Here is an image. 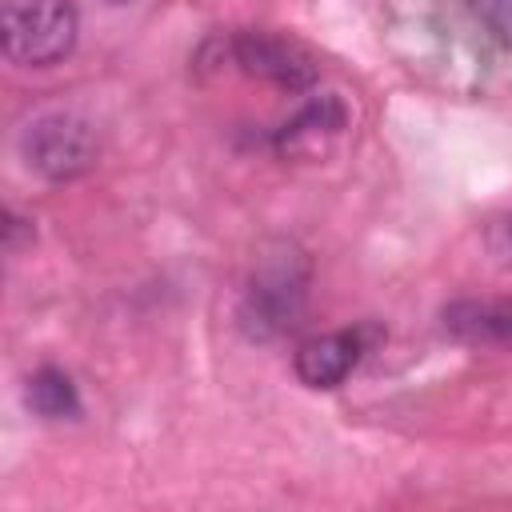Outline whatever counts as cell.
Segmentation results:
<instances>
[{
    "instance_id": "30bf717a",
    "label": "cell",
    "mask_w": 512,
    "mask_h": 512,
    "mask_svg": "<svg viewBox=\"0 0 512 512\" xmlns=\"http://www.w3.org/2000/svg\"><path fill=\"white\" fill-rule=\"evenodd\" d=\"M488 252H492L500 264L512 268V212L488 224Z\"/></svg>"
},
{
    "instance_id": "ba28073f",
    "label": "cell",
    "mask_w": 512,
    "mask_h": 512,
    "mask_svg": "<svg viewBox=\"0 0 512 512\" xmlns=\"http://www.w3.org/2000/svg\"><path fill=\"white\" fill-rule=\"evenodd\" d=\"M24 400L36 416L44 420H72L80 412V396H76V384L68 372L60 368H40L36 376H28V388H24Z\"/></svg>"
},
{
    "instance_id": "3957f363",
    "label": "cell",
    "mask_w": 512,
    "mask_h": 512,
    "mask_svg": "<svg viewBox=\"0 0 512 512\" xmlns=\"http://www.w3.org/2000/svg\"><path fill=\"white\" fill-rule=\"evenodd\" d=\"M20 156L44 180H72L96 160V132L76 112H44L20 132Z\"/></svg>"
},
{
    "instance_id": "52a82bcc",
    "label": "cell",
    "mask_w": 512,
    "mask_h": 512,
    "mask_svg": "<svg viewBox=\"0 0 512 512\" xmlns=\"http://www.w3.org/2000/svg\"><path fill=\"white\" fill-rule=\"evenodd\" d=\"M344 124H348L344 104L336 96H320L292 124H284V132H280L276 144L284 152H296V156H316V152L328 148V140H336L344 132Z\"/></svg>"
},
{
    "instance_id": "8992f818",
    "label": "cell",
    "mask_w": 512,
    "mask_h": 512,
    "mask_svg": "<svg viewBox=\"0 0 512 512\" xmlns=\"http://www.w3.org/2000/svg\"><path fill=\"white\" fill-rule=\"evenodd\" d=\"M444 328L468 344H512V296L456 300L444 308Z\"/></svg>"
},
{
    "instance_id": "8fae6325",
    "label": "cell",
    "mask_w": 512,
    "mask_h": 512,
    "mask_svg": "<svg viewBox=\"0 0 512 512\" xmlns=\"http://www.w3.org/2000/svg\"><path fill=\"white\" fill-rule=\"evenodd\" d=\"M108 4H128V0H108Z\"/></svg>"
},
{
    "instance_id": "6da1fadb",
    "label": "cell",
    "mask_w": 512,
    "mask_h": 512,
    "mask_svg": "<svg viewBox=\"0 0 512 512\" xmlns=\"http://www.w3.org/2000/svg\"><path fill=\"white\" fill-rule=\"evenodd\" d=\"M304 296H308V256L296 244L280 240L256 256L240 304V324L248 328V336L272 340L296 324Z\"/></svg>"
},
{
    "instance_id": "5b68a950",
    "label": "cell",
    "mask_w": 512,
    "mask_h": 512,
    "mask_svg": "<svg viewBox=\"0 0 512 512\" xmlns=\"http://www.w3.org/2000/svg\"><path fill=\"white\" fill-rule=\"evenodd\" d=\"M368 340L364 328H344V332H324L312 336L296 348V376L308 388H336L364 356Z\"/></svg>"
},
{
    "instance_id": "277c9868",
    "label": "cell",
    "mask_w": 512,
    "mask_h": 512,
    "mask_svg": "<svg viewBox=\"0 0 512 512\" xmlns=\"http://www.w3.org/2000/svg\"><path fill=\"white\" fill-rule=\"evenodd\" d=\"M232 56L248 76H260V80H268L276 88H288V92H300L316 80V60L292 36L240 32V36H232Z\"/></svg>"
},
{
    "instance_id": "7a4b0ae2",
    "label": "cell",
    "mask_w": 512,
    "mask_h": 512,
    "mask_svg": "<svg viewBox=\"0 0 512 512\" xmlns=\"http://www.w3.org/2000/svg\"><path fill=\"white\" fill-rule=\"evenodd\" d=\"M72 0H4V56L20 68H52L76 48Z\"/></svg>"
},
{
    "instance_id": "9c48e42d",
    "label": "cell",
    "mask_w": 512,
    "mask_h": 512,
    "mask_svg": "<svg viewBox=\"0 0 512 512\" xmlns=\"http://www.w3.org/2000/svg\"><path fill=\"white\" fill-rule=\"evenodd\" d=\"M472 20L496 36L500 44H512V0H468Z\"/></svg>"
}]
</instances>
